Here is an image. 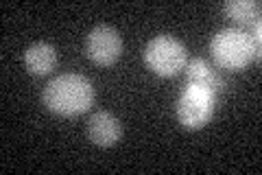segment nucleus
Returning <instances> with one entry per match:
<instances>
[{"label": "nucleus", "instance_id": "obj_1", "mask_svg": "<svg viewBox=\"0 0 262 175\" xmlns=\"http://www.w3.org/2000/svg\"><path fill=\"white\" fill-rule=\"evenodd\" d=\"M42 103L48 112L61 119H75L85 114L94 103V88L83 74L66 72L46 83Z\"/></svg>", "mask_w": 262, "mask_h": 175}, {"label": "nucleus", "instance_id": "obj_2", "mask_svg": "<svg viewBox=\"0 0 262 175\" xmlns=\"http://www.w3.org/2000/svg\"><path fill=\"white\" fill-rule=\"evenodd\" d=\"M210 53L223 70H243L251 62H260V48L253 44L247 31L236 27L221 29L210 42Z\"/></svg>", "mask_w": 262, "mask_h": 175}, {"label": "nucleus", "instance_id": "obj_3", "mask_svg": "<svg viewBox=\"0 0 262 175\" xmlns=\"http://www.w3.org/2000/svg\"><path fill=\"white\" fill-rule=\"evenodd\" d=\"M142 57L153 74H158L162 79H170L186 68L188 51L173 35H155L144 46Z\"/></svg>", "mask_w": 262, "mask_h": 175}, {"label": "nucleus", "instance_id": "obj_4", "mask_svg": "<svg viewBox=\"0 0 262 175\" xmlns=\"http://www.w3.org/2000/svg\"><path fill=\"white\" fill-rule=\"evenodd\" d=\"M219 94L210 92V90L194 86V83H186L182 94L177 99V121L184 125L186 129H203L212 121L216 112Z\"/></svg>", "mask_w": 262, "mask_h": 175}, {"label": "nucleus", "instance_id": "obj_5", "mask_svg": "<svg viewBox=\"0 0 262 175\" xmlns=\"http://www.w3.org/2000/svg\"><path fill=\"white\" fill-rule=\"evenodd\" d=\"M85 53L96 66H114L122 55V37L110 24H98L85 40Z\"/></svg>", "mask_w": 262, "mask_h": 175}, {"label": "nucleus", "instance_id": "obj_6", "mask_svg": "<svg viewBox=\"0 0 262 175\" xmlns=\"http://www.w3.org/2000/svg\"><path fill=\"white\" fill-rule=\"evenodd\" d=\"M120 121L110 112H96L88 121V136L96 147H114L120 140Z\"/></svg>", "mask_w": 262, "mask_h": 175}, {"label": "nucleus", "instance_id": "obj_7", "mask_svg": "<svg viewBox=\"0 0 262 175\" xmlns=\"http://www.w3.org/2000/svg\"><path fill=\"white\" fill-rule=\"evenodd\" d=\"M184 70H186V83H194V86H201L214 94H221L223 79H221V74L214 66L208 64L206 60H201V57L188 60Z\"/></svg>", "mask_w": 262, "mask_h": 175}, {"label": "nucleus", "instance_id": "obj_8", "mask_svg": "<svg viewBox=\"0 0 262 175\" xmlns=\"http://www.w3.org/2000/svg\"><path fill=\"white\" fill-rule=\"evenodd\" d=\"M24 66L33 77H46L57 66V51L46 42H35L24 51Z\"/></svg>", "mask_w": 262, "mask_h": 175}, {"label": "nucleus", "instance_id": "obj_9", "mask_svg": "<svg viewBox=\"0 0 262 175\" xmlns=\"http://www.w3.org/2000/svg\"><path fill=\"white\" fill-rule=\"evenodd\" d=\"M223 15L238 27H251L253 22L260 20V5L256 0H227L223 3Z\"/></svg>", "mask_w": 262, "mask_h": 175}]
</instances>
